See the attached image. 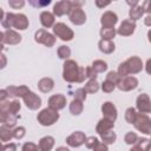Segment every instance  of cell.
<instances>
[{
	"mask_svg": "<svg viewBox=\"0 0 151 151\" xmlns=\"http://www.w3.org/2000/svg\"><path fill=\"white\" fill-rule=\"evenodd\" d=\"M18 119L17 114H11V113H1V123L2 125L7 126V127H12L15 125Z\"/></svg>",
	"mask_w": 151,
	"mask_h": 151,
	"instance_id": "cell-21",
	"label": "cell"
},
{
	"mask_svg": "<svg viewBox=\"0 0 151 151\" xmlns=\"http://www.w3.org/2000/svg\"><path fill=\"white\" fill-rule=\"evenodd\" d=\"M66 142H67L71 146H79V145H81V144L85 142V134H84L83 132H80V131H77V132L72 133V134L66 139Z\"/></svg>",
	"mask_w": 151,
	"mask_h": 151,
	"instance_id": "cell-20",
	"label": "cell"
},
{
	"mask_svg": "<svg viewBox=\"0 0 151 151\" xmlns=\"http://www.w3.org/2000/svg\"><path fill=\"white\" fill-rule=\"evenodd\" d=\"M53 85H54V83L51 78H44L38 83V87L42 92H50L53 88Z\"/></svg>",
	"mask_w": 151,
	"mask_h": 151,
	"instance_id": "cell-24",
	"label": "cell"
},
{
	"mask_svg": "<svg viewBox=\"0 0 151 151\" xmlns=\"http://www.w3.org/2000/svg\"><path fill=\"white\" fill-rule=\"evenodd\" d=\"M134 28H136V24H134V21L133 20H124L122 24H120V26H119V28H118V34H120V35H131L133 32H134Z\"/></svg>",
	"mask_w": 151,
	"mask_h": 151,
	"instance_id": "cell-14",
	"label": "cell"
},
{
	"mask_svg": "<svg viewBox=\"0 0 151 151\" xmlns=\"http://www.w3.org/2000/svg\"><path fill=\"white\" fill-rule=\"evenodd\" d=\"M84 88L86 90V92L94 93V92H97V91L99 90V84L97 83V80H96V79H91V80L85 85V87H84Z\"/></svg>",
	"mask_w": 151,
	"mask_h": 151,
	"instance_id": "cell-30",
	"label": "cell"
},
{
	"mask_svg": "<svg viewBox=\"0 0 151 151\" xmlns=\"http://www.w3.org/2000/svg\"><path fill=\"white\" fill-rule=\"evenodd\" d=\"M68 17H70V20L76 25H81L86 21V15L83 12V9L79 8V7L72 8L68 13Z\"/></svg>",
	"mask_w": 151,
	"mask_h": 151,
	"instance_id": "cell-12",
	"label": "cell"
},
{
	"mask_svg": "<svg viewBox=\"0 0 151 151\" xmlns=\"http://www.w3.org/2000/svg\"><path fill=\"white\" fill-rule=\"evenodd\" d=\"M147 38H149V41L151 42V29L149 31V33H147Z\"/></svg>",
	"mask_w": 151,
	"mask_h": 151,
	"instance_id": "cell-49",
	"label": "cell"
},
{
	"mask_svg": "<svg viewBox=\"0 0 151 151\" xmlns=\"http://www.w3.org/2000/svg\"><path fill=\"white\" fill-rule=\"evenodd\" d=\"M112 129H113V120L110 119V118H106V117L104 119H101L97 125V132L100 136L106 133V132H109V131H111Z\"/></svg>",
	"mask_w": 151,
	"mask_h": 151,
	"instance_id": "cell-16",
	"label": "cell"
},
{
	"mask_svg": "<svg viewBox=\"0 0 151 151\" xmlns=\"http://www.w3.org/2000/svg\"><path fill=\"white\" fill-rule=\"evenodd\" d=\"M136 117H137V113H136V110L133 107H129L125 112V119L129 124H133L134 120H136Z\"/></svg>",
	"mask_w": 151,
	"mask_h": 151,
	"instance_id": "cell-32",
	"label": "cell"
},
{
	"mask_svg": "<svg viewBox=\"0 0 151 151\" xmlns=\"http://www.w3.org/2000/svg\"><path fill=\"white\" fill-rule=\"evenodd\" d=\"M53 32H54V34H55L57 37H59V38H60L61 40H64V41L72 40V38H73V32H72V29H71L68 26H66L65 24H63V22L55 24L54 27H53Z\"/></svg>",
	"mask_w": 151,
	"mask_h": 151,
	"instance_id": "cell-6",
	"label": "cell"
},
{
	"mask_svg": "<svg viewBox=\"0 0 151 151\" xmlns=\"http://www.w3.org/2000/svg\"><path fill=\"white\" fill-rule=\"evenodd\" d=\"M111 1H112V0H96V5H97V7H99V8H104V7H106L107 5H110Z\"/></svg>",
	"mask_w": 151,
	"mask_h": 151,
	"instance_id": "cell-43",
	"label": "cell"
},
{
	"mask_svg": "<svg viewBox=\"0 0 151 151\" xmlns=\"http://www.w3.org/2000/svg\"><path fill=\"white\" fill-rule=\"evenodd\" d=\"M63 78L66 81L70 83H81L85 78H87L86 74V68L84 67H79L78 64L73 60H67L64 64V73H63Z\"/></svg>",
	"mask_w": 151,
	"mask_h": 151,
	"instance_id": "cell-1",
	"label": "cell"
},
{
	"mask_svg": "<svg viewBox=\"0 0 151 151\" xmlns=\"http://www.w3.org/2000/svg\"><path fill=\"white\" fill-rule=\"evenodd\" d=\"M143 8H144V12H147L149 14H151V0H145V2L143 4Z\"/></svg>",
	"mask_w": 151,
	"mask_h": 151,
	"instance_id": "cell-44",
	"label": "cell"
},
{
	"mask_svg": "<svg viewBox=\"0 0 151 151\" xmlns=\"http://www.w3.org/2000/svg\"><path fill=\"white\" fill-rule=\"evenodd\" d=\"M74 97H76V99H79V100L83 101V100L86 98V90H85V88H79V90H77L76 93H74Z\"/></svg>",
	"mask_w": 151,
	"mask_h": 151,
	"instance_id": "cell-39",
	"label": "cell"
},
{
	"mask_svg": "<svg viewBox=\"0 0 151 151\" xmlns=\"http://www.w3.org/2000/svg\"><path fill=\"white\" fill-rule=\"evenodd\" d=\"M118 21L117 14L113 12H106L101 15V25L103 27H113Z\"/></svg>",
	"mask_w": 151,
	"mask_h": 151,
	"instance_id": "cell-17",
	"label": "cell"
},
{
	"mask_svg": "<svg viewBox=\"0 0 151 151\" xmlns=\"http://www.w3.org/2000/svg\"><path fill=\"white\" fill-rule=\"evenodd\" d=\"M106 79H107V80H111V81H113V83L117 84V83L119 81V79H120V76L118 74V72H113V71H111V72H109Z\"/></svg>",
	"mask_w": 151,
	"mask_h": 151,
	"instance_id": "cell-38",
	"label": "cell"
},
{
	"mask_svg": "<svg viewBox=\"0 0 151 151\" xmlns=\"http://www.w3.org/2000/svg\"><path fill=\"white\" fill-rule=\"evenodd\" d=\"M137 109L139 110L140 113H149L151 112V101L149 97L143 93L137 98Z\"/></svg>",
	"mask_w": 151,
	"mask_h": 151,
	"instance_id": "cell-13",
	"label": "cell"
},
{
	"mask_svg": "<svg viewBox=\"0 0 151 151\" xmlns=\"http://www.w3.org/2000/svg\"><path fill=\"white\" fill-rule=\"evenodd\" d=\"M48 105L54 110H60L66 105V98L63 94H54L48 99Z\"/></svg>",
	"mask_w": 151,
	"mask_h": 151,
	"instance_id": "cell-15",
	"label": "cell"
},
{
	"mask_svg": "<svg viewBox=\"0 0 151 151\" xmlns=\"http://www.w3.org/2000/svg\"><path fill=\"white\" fill-rule=\"evenodd\" d=\"M116 83H113V81H111V80H105L104 83H103V86H101V88H103V91L104 92H111V91H113V88L116 87Z\"/></svg>",
	"mask_w": 151,
	"mask_h": 151,
	"instance_id": "cell-36",
	"label": "cell"
},
{
	"mask_svg": "<svg viewBox=\"0 0 151 151\" xmlns=\"http://www.w3.org/2000/svg\"><path fill=\"white\" fill-rule=\"evenodd\" d=\"M99 50L104 53H111L114 51V44L111 40H106V39H101L99 41Z\"/></svg>",
	"mask_w": 151,
	"mask_h": 151,
	"instance_id": "cell-23",
	"label": "cell"
},
{
	"mask_svg": "<svg viewBox=\"0 0 151 151\" xmlns=\"http://www.w3.org/2000/svg\"><path fill=\"white\" fill-rule=\"evenodd\" d=\"M1 57H2V65H1V67H4V66H5V55L2 54Z\"/></svg>",
	"mask_w": 151,
	"mask_h": 151,
	"instance_id": "cell-50",
	"label": "cell"
},
{
	"mask_svg": "<svg viewBox=\"0 0 151 151\" xmlns=\"http://www.w3.org/2000/svg\"><path fill=\"white\" fill-rule=\"evenodd\" d=\"M143 68V63L138 57H131L129 60L119 65L118 74L120 77H125L129 73H138Z\"/></svg>",
	"mask_w": 151,
	"mask_h": 151,
	"instance_id": "cell-3",
	"label": "cell"
},
{
	"mask_svg": "<svg viewBox=\"0 0 151 151\" xmlns=\"http://www.w3.org/2000/svg\"><path fill=\"white\" fill-rule=\"evenodd\" d=\"M40 22L44 27H51L54 24V17L50 12H42L40 14Z\"/></svg>",
	"mask_w": 151,
	"mask_h": 151,
	"instance_id": "cell-22",
	"label": "cell"
},
{
	"mask_svg": "<svg viewBox=\"0 0 151 151\" xmlns=\"http://www.w3.org/2000/svg\"><path fill=\"white\" fill-rule=\"evenodd\" d=\"M72 1L71 0H61V1H59V2H57L55 5H54V8H53V12H54V14L55 15H58V17H61V15H64V14H68L70 13V11L72 9Z\"/></svg>",
	"mask_w": 151,
	"mask_h": 151,
	"instance_id": "cell-10",
	"label": "cell"
},
{
	"mask_svg": "<svg viewBox=\"0 0 151 151\" xmlns=\"http://www.w3.org/2000/svg\"><path fill=\"white\" fill-rule=\"evenodd\" d=\"M20 41H21V35L18 34L17 32L12 31V29H7V31L1 33V44L2 45L5 42L9 44V45H15Z\"/></svg>",
	"mask_w": 151,
	"mask_h": 151,
	"instance_id": "cell-9",
	"label": "cell"
},
{
	"mask_svg": "<svg viewBox=\"0 0 151 151\" xmlns=\"http://www.w3.org/2000/svg\"><path fill=\"white\" fill-rule=\"evenodd\" d=\"M150 144H151V140H150ZM149 147H150V149H151V145H150V146H149Z\"/></svg>",
	"mask_w": 151,
	"mask_h": 151,
	"instance_id": "cell-51",
	"label": "cell"
},
{
	"mask_svg": "<svg viewBox=\"0 0 151 151\" xmlns=\"http://www.w3.org/2000/svg\"><path fill=\"white\" fill-rule=\"evenodd\" d=\"M1 25L7 29H9L11 27H15L17 29H26L28 26V20L24 14L2 12Z\"/></svg>",
	"mask_w": 151,
	"mask_h": 151,
	"instance_id": "cell-2",
	"label": "cell"
},
{
	"mask_svg": "<svg viewBox=\"0 0 151 151\" xmlns=\"http://www.w3.org/2000/svg\"><path fill=\"white\" fill-rule=\"evenodd\" d=\"M70 111L72 114H80L81 111H83V104H81V100L79 99H74L71 105H70Z\"/></svg>",
	"mask_w": 151,
	"mask_h": 151,
	"instance_id": "cell-26",
	"label": "cell"
},
{
	"mask_svg": "<svg viewBox=\"0 0 151 151\" xmlns=\"http://www.w3.org/2000/svg\"><path fill=\"white\" fill-rule=\"evenodd\" d=\"M25 136V129L24 127H17L14 131H13V137L17 138V139H20Z\"/></svg>",
	"mask_w": 151,
	"mask_h": 151,
	"instance_id": "cell-40",
	"label": "cell"
},
{
	"mask_svg": "<svg viewBox=\"0 0 151 151\" xmlns=\"http://www.w3.org/2000/svg\"><path fill=\"white\" fill-rule=\"evenodd\" d=\"M92 68H93L97 73H100V72L106 71L107 64H106L105 61H101V60H96V61L92 64Z\"/></svg>",
	"mask_w": 151,
	"mask_h": 151,
	"instance_id": "cell-31",
	"label": "cell"
},
{
	"mask_svg": "<svg viewBox=\"0 0 151 151\" xmlns=\"http://www.w3.org/2000/svg\"><path fill=\"white\" fill-rule=\"evenodd\" d=\"M98 143H99V142H98L97 138H94V137H90V138L87 139V142H86V145H87L88 149H96V145H97Z\"/></svg>",
	"mask_w": 151,
	"mask_h": 151,
	"instance_id": "cell-42",
	"label": "cell"
},
{
	"mask_svg": "<svg viewBox=\"0 0 151 151\" xmlns=\"http://www.w3.org/2000/svg\"><path fill=\"white\" fill-rule=\"evenodd\" d=\"M114 34H116V31L113 27H103L100 31L101 38L106 40H111L112 38H114Z\"/></svg>",
	"mask_w": 151,
	"mask_h": 151,
	"instance_id": "cell-28",
	"label": "cell"
},
{
	"mask_svg": "<svg viewBox=\"0 0 151 151\" xmlns=\"http://www.w3.org/2000/svg\"><path fill=\"white\" fill-rule=\"evenodd\" d=\"M57 111H58V110H54V109H52V107L45 109V110H42V111L38 114L37 119H38V122H39L41 125H45V126L52 125V124H54V123L59 119V113H58Z\"/></svg>",
	"mask_w": 151,
	"mask_h": 151,
	"instance_id": "cell-4",
	"label": "cell"
},
{
	"mask_svg": "<svg viewBox=\"0 0 151 151\" xmlns=\"http://www.w3.org/2000/svg\"><path fill=\"white\" fill-rule=\"evenodd\" d=\"M53 143H54V139L52 137H44V138L40 139L39 149H41V150H50V149H52Z\"/></svg>",
	"mask_w": 151,
	"mask_h": 151,
	"instance_id": "cell-27",
	"label": "cell"
},
{
	"mask_svg": "<svg viewBox=\"0 0 151 151\" xmlns=\"http://www.w3.org/2000/svg\"><path fill=\"white\" fill-rule=\"evenodd\" d=\"M137 139H138V138H137L136 133H132V132H129V133L125 136V142H126L127 144H133V143H136Z\"/></svg>",
	"mask_w": 151,
	"mask_h": 151,
	"instance_id": "cell-41",
	"label": "cell"
},
{
	"mask_svg": "<svg viewBox=\"0 0 151 151\" xmlns=\"http://www.w3.org/2000/svg\"><path fill=\"white\" fill-rule=\"evenodd\" d=\"M27 149H38V146H35L34 144H25L22 146V150H27Z\"/></svg>",
	"mask_w": 151,
	"mask_h": 151,
	"instance_id": "cell-45",
	"label": "cell"
},
{
	"mask_svg": "<svg viewBox=\"0 0 151 151\" xmlns=\"http://www.w3.org/2000/svg\"><path fill=\"white\" fill-rule=\"evenodd\" d=\"M101 111H103V114L106 118H110L112 120H116V118H117V110H116L114 105L111 101L104 103L103 106H101Z\"/></svg>",
	"mask_w": 151,
	"mask_h": 151,
	"instance_id": "cell-18",
	"label": "cell"
},
{
	"mask_svg": "<svg viewBox=\"0 0 151 151\" xmlns=\"http://www.w3.org/2000/svg\"><path fill=\"white\" fill-rule=\"evenodd\" d=\"M145 68H146V72H147L149 74H151V59H149V60L146 61V66H145Z\"/></svg>",
	"mask_w": 151,
	"mask_h": 151,
	"instance_id": "cell-47",
	"label": "cell"
},
{
	"mask_svg": "<svg viewBox=\"0 0 151 151\" xmlns=\"http://www.w3.org/2000/svg\"><path fill=\"white\" fill-rule=\"evenodd\" d=\"M122 79H119V81L117 83V86L119 90L122 91H130V90H133L137 87L138 85V80L137 78L130 76V77H120Z\"/></svg>",
	"mask_w": 151,
	"mask_h": 151,
	"instance_id": "cell-7",
	"label": "cell"
},
{
	"mask_svg": "<svg viewBox=\"0 0 151 151\" xmlns=\"http://www.w3.org/2000/svg\"><path fill=\"white\" fill-rule=\"evenodd\" d=\"M70 54H71V50L67 46H60L58 48V55H59V58L67 59L70 57Z\"/></svg>",
	"mask_w": 151,
	"mask_h": 151,
	"instance_id": "cell-34",
	"label": "cell"
},
{
	"mask_svg": "<svg viewBox=\"0 0 151 151\" xmlns=\"http://www.w3.org/2000/svg\"><path fill=\"white\" fill-rule=\"evenodd\" d=\"M52 0H28V4L35 8H41V7H46L51 4Z\"/></svg>",
	"mask_w": 151,
	"mask_h": 151,
	"instance_id": "cell-33",
	"label": "cell"
},
{
	"mask_svg": "<svg viewBox=\"0 0 151 151\" xmlns=\"http://www.w3.org/2000/svg\"><path fill=\"white\" fill-rule=\"evenodd\" d=\"M12 137H13V132H11L9 127L2 125L1 129H0V139H1L4 143H6V142L9 140Z\"/></svg>",
	"mask_w": 151,
	"mask_h": 151,
	"instance_id": "cell-29",
	"label": "cell"
},
{
	"mask_svg": "<svg viewBox=\"0 0 151 151\" xmlns=\"http://www.w3.org/2000/svg\"><path fill=\"white\" fill-rule=\"evenodd\" d=\"M24 101H25V104H26V106L28 107V109H31V110H37L38 107H40V105H41V99L35 94V93H33V92H28L27 94H25L24 97Z\"/></svg>",
	"mask_w": 151,
	"mask_h": 151,
	"instance_id": "cell-11",
	"label": "cell"
},
{
	"mask_svg": "<svg viewBox=\"0 0 151 151\" xmlns=\"http://www.w3.org/2000/svg\"><path fill=\"white\" fill-rule=\"evenodd\" d=\"M101 138H103V140H104V142H106V143L111 144V143H113V142L116 140V133H114V132H112V130H111V131H109V132H106V133L101 134Z\"/></svg>",
	"mask_w": 151,
	"mask_h": 151,
	"instance_id": "cell-35",
	"label": "cell"
},
{
	"mask_svg": "<svg viewBox=\"0 0 151 151\" xmlns=\"http://www.w3.org/2000/svg\"><path fill=\"white\" fill-rule=\"evenodd\" d=\"M134 126L137 130H139L140 132H144L146 134H151V119L140 113V114H137L136 117V120H134Z\"/></svg>",
	"mask_w": 151,
	"mask_h": 151,
	"instance_id": "cell-5",
	"label": "cell"
},
{
	"mask_svg": "<svg viewBox=\"0 0 151 151\" xmlns=\"http://www.w3.org/2000/svg\"><path fill=\"white\" fill-rule=\"evenodd\" d=\"M144 22H145V25H146V26H151V14L146 15V18H145Z\"/></svg>",
	"mask_w": 151,
	"mask_h": 151,
	"instance_id": "cell-48",
	"label": "cell"
},
{
	"mask_svg": "<svg viewBox=\"0 0 151 151\" xmlns=\"http://www.w3.org/2000/svg\"><path fill=\"white\" fill-rule=\"evenodd\" d=\"M8 97H24L29 92L26 86H9L6 88Z\"/></svg>",
	"mask_w": 151,
	"mask_h": 151,
	"instance_id": "cell-19",
	"label": "cell"
},
{
	"mask_svg": "<svg viewBox=\"0 0 151 151\" xmlns=\"http://www.w3.org/2000/svg\"><path fill=\"white\" fill-rule=\"evenodd\" d=\"M35 41L37 42H40V44H44L47 47H51V46L54 45L55 39L53 38V35L51 33L46 32L45 29H39L35 33Z\"/></svg>",
	"mask_w": 151,
	"mask_h": 151,
	"instance_id": "cell-8",
	"label": "cell"
},
{
	"mask_svg": "<svg viewBox=\"0 0 151 151\" xmlns=\"http://www.w3.org/2000/svg\"><path fill=\"white\" fill-rule=\"evenodd\" d=\"M143 13H144L143 6H134V7H131V9H130V12H129L130 19L133 20V21H134V20H138V19L142 18Z\"/></svg>",
	"mask_w": 151,
	"mask_h": 151,
	"instance_id": "cell-25",
	"label": "cell"
},
{
	"mask_svg": "<svg viewBox=\"0 0 151 151\" xmlns=\"http://www.w3.org/2000/svg\"><path fill=\"white\" fill-rule=\"evenodd\" d=\"M8 5L12 7V8H22L24 5H25V1L24 0H8Z\"/></svg>",
	"mask_w": 151,
	"mask_h": 151,
	"instance_id": "cell-37",
	"label": "cell"
},
{
	"mask_svg": "<svg viewBox=\"0 0 151 151\" xmlns=\"http://www.w3.org/2000/svg\"><path fill=\"white\" fill-rule=\"evenodd\" d=\"M138 1H139V0H126V4L130 5L131 7H134V6H137Z\"/></svg>",
	"mask_w": 151,
	"mask_h": 151,
	"instance_id": "cell-46",
	"label": "cell"
}]
</instances>
